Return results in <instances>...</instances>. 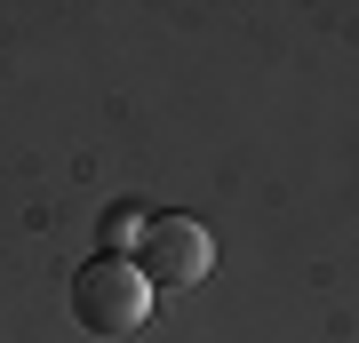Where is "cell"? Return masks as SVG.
Returning <instances> with one entry per match:
<instances>
[{"label": "cell", "instance_id": "obj_1", "mask_svg": "<svg viewBox=\"0 0 359 343\" xmlns=\"http://www.w3.org/2000/svg\"><path fill=\"white\" fill-rule=\"evenodd\" d=\"M72 319L88 335H136L144 319H152L144 271L128 264V255H88V264L72 271Z\"/></svg>", "mask_w": 359, "mask_h": 343}, {"label": "cell", "instance_id": "obj_2", "mask_svg": "<svg viewBox=\"0 0 359 343\" xmlns=\"http://www.w3.org/2000/svg\"><path fill=\"white\" fill-rule=\"evenodd\" d=\"M208 264H216V231L200 216H152L136 240V271L144 288H200Z\"/></svg>", "mask_w": 359, "mask_h": 343}, {"label": "cell", "instance_id": "obj_3", "mask_svg": "<svg viewBox=\"0 0 359 343\" xmlns=\"http://www.w3.org/2000/svg\"><path fill=\"white\" fill-rule=\"evenodd\" d=\"M144 224H152V216H136V208H112V216H104V240H112V248H104V255H128V248L144 240Z\"/></svg>", "mask_w": 359, "mask_h": 343}]
</instances>
